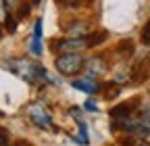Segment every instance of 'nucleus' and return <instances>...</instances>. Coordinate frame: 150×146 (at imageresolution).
I'll return each mask as SVG.
<instances>
[{
  "instance_id": "2eb2a0df",
  "label": "nucleus",
  "mask_w": 150,
  "mask_h": 146,
  "mask_svg": "<svg viewBox=\"0 0 150 146\" xmlns=\"http://www.w3.org/2000/svg\"><path fill=\"white\" fill-rule=\"evenodd\" d=\"M71 115H73V119H77V121H79V119H81V108L73 106V108H71Z\"/></svg>"
},
{
  "instance_id": "ddd939ff",
  "label": "nucleus",
  "mask_w": 150,
  "mask_h": 146,
  "mask_svg": "<svg viewBox=\"0 0 150 146\" xmlns=\"http://www.w3.org/2000/svg\"><path fill=\"white\" fill-rule=\"evenodd\" d=\"M0 146H8V138H6V132L0 127Z\"/></svg>"
},
{
  "instance_id": "1a4fd4ad",
  "label": "nucleus",
  "mask_w": 150,
  "mask_h": 146,
  "mask_svg": "<svg viewBox=\"0 0 150 146\" xmlns=\"http://www.w3.org/2000/svg\"><path fill=\"white\" fill-rule=\"evenodd\" d=\"M121 144L123 146H150L148 142H144V138H140V136H127V138H123L121 140Z\"/></svg>"
},
{
  "instance_id": "f3484780",
  "label": "nucleus",
  "mask_w": 150,
  "mask_h": 146,
  "mask_svg": "<svg viewBox=\"0 0 150 146\" xmlns=\"http://www.w3.org/2000/svg\"><path fill=\"white\" fill-rule=\"evenodd\" d=\"M15 146H29V144H25V142H19V144H15Z\"/></svg>"
},
{
  "instance_id": "a211bd4d",
  "label": "nucleus",
  "mask_w": 150,
  "mask_h": 146,
  "mask_svg": "<svg viewBox=\"0 0 150 146\" xmlns=\"http://www.w3.org/2000/svg\"><path fill=\"white\" fill-rule=\"evenodd\" d=\"M67 2H77V0H67Z\"/></svg>"
},
{
  "instance_id": "0eeeda50",
  "label": "nucleus",
  "mask_w": 150,
  "mask_h": 146,
  "mask_svg": "<svg viewBox=\"0 0 150 146\" xmlns=\"http://www.w3.org/2000/svg\"><path fill=\"white\" fill-rule=\"evenodd\" d=\"M86 69L92 73V75H102L104 69H106V65H104L102 57H94V59H90V61L86 63Z\"/></svg>"
},
{
  "instance_id": "7ed1b4c3",
  "label": "nucleus",
  "mask_w": 150,
  "mask_h": 146,
  "mask_svg": "<svg viewBox=\"0 0 150 146\" xmlns=\"http://www.w3.org/2000/svg\"><path fill=\"white\" fill-rule=\"evenodd\" d=\"M27 115H29V119H31L35 125H40L42 130H54L52 117H50V113L46 111V108H44L42 104H29Z\"/></svg>"
},
{
  "instance_id": "39448f33",
  "label": "nucleus",
  "mask_w": 150,
  "mask_h": 146,
  "mask_svg": "<svg viewBox=\"0 0 150 146\" xmlns=\"http://www.w3.org/2000/svg\"><path fill=\"white\" fill-rule=\"evenodd\" d=\"M31 52L35 57L42 54V19H38L33 25V38H31Z\"/></svg>"
},
{
  "instance_id": "dca6fc26",
  "label": "nucleus",
  "mask_w": 150,
  "mask_h": 146,
  "mask_svg": "<svg viewBox=\"0 0 150 146\" xmlns=\"http://www.w3.org/2000/svg\"><path fill=\"white\" fill-rule=\"evenodd\" d=\"M86 108H88V111H98V106L94 104L92 100H88V102H86Z\"/></svg>"
},
{
  "instance_id": "f8f14e48",
  "label": "nucleus",
  "mask_w": 150,
  "mask_h": 146,
  "mask_svg": "<svg viewBox=\"0 0 150 146\" xmlns=\"http://www.w3.org/2000/svg\"><path fill=\"white\" fill-rule=\"evenodd\" d=\"M8 11H6V0H0V21H6Z\"/></svg>"
},
{
  "instance_id": "9b49d317",
  "label": "nucleus",
  "mask_w": 150,
  "mask_h": 146,
  "mask_svg": "<svg viewBox=\"0 0 150 146\" xmlns=\"http://www.w3.org/2000/svg\"><path fill=\"white\" fill-rule=\"evenodd\" d=\"M142 42H144L146 46H150V23H146V27H144V31H142Z\"/></svg>"
},
{
  "instance_id": "20e7f679",
  "label": "nucleus",
  "mask_w": 150,
  "mask_h": 146,
  "mask_svg": "<svg viewBox=\"0 0 150 146\" xmlns=\"http://www.w3.org/2000/svg\"><path fill=\"white\" fill-rule=\"evenodd\" d=\"M54 48L61 50V52H79L83 48H90V44H88V38H71V40L56 42Z\"/></svg>"
},
{
  "instance_id": "6e6552de",
  "label": "nucleus",
  "mask_w": 150,
  "mask_h": 146,
  "mask_svg": "<svg viewBox=\"0 0 150 146\" xmlns=\"http://www.w3.org/2000/svg\"><path fill=\"white\" fill-rule=\"evenodd\" d=\"M138 104V100H131V102H123V104H119V106H115L110 111V115L112 117H129L131 113H134V106Z\"/></svg>"
},
{
  "instance_id": "423d86ee",
  "label": "nucleus",
  "mask_w": 150,
  "mask_h": 146,
  "mask_svg": "<svg viewBox=\"0 0 150 146\" xmlns=\"http://www.w3.org/2000/svg\"><path fill=\"white\" fill-rule=\"evenodd\" d=\"M73 86L77 88V90H83V92H88V94H94V92L98 90V84H96V79H94L92 75H90V77H83V79H75Z\"/></svg>"
},
{
  "instance_id": "9d476101",
  "label": "nucleus",
  "mask_w": 150,
  "mask_h": 146,
  "mask_svg": "<svg viewBox=\"0 0 150 146\" xmlns=\"http://www.w3.org/2000/svg\"><path fill=\"white\" fill-rule=\"evenodd\" d=\"M77 123H79V136L75 138V142H79V144H88V125L83 123V119H79Z\"/></svg>"
},
{
  "instance_id": "f257e3e1",
  "label": "nucleus",
  "mask_w": 150,
  "mask_h": 146,
  "mask_svg": "<svg viewBox=\"0 0 150 146\" xmlns=\"http://www.w3.org/2000/svg\"><path fill=\"white\" fill-rule=\"evenodd\" d=\"M11 71L15 73V75H19L21 79L29 82V84H33L38 79H48L46 69L40 63H33L29 59H15V61H11Z\"/></svg>"
},
{
  "instance_id": "4468645a",
  "label": "nucleus",
  "mask_w": 150,
  "mask_h": 146,
  "mask_svg": "<svg viewBox=\"0 0 150 146\" xmlns=\"http://www.w3.org/2000/svg\"><path fill=\"white\" fill-rule=\"evenodd\" d=\"M142 121H144V123H146V125L150 127V106H148V108H146V111L142 113Z\"/></svg>"
},
{
  "instance_id": "f03ea898",
  "label": "nucleus",
  "mask_w": 150,
  "mask_h": 146,
  "mask_svg": "<svg viewBox=\"0 0 150 146\" xmlns=\"http://www.w3.org/2000/svg\"><path fill=\"white\" fill-rule=\"evenodd\" d=\"M83 67H86V61L77 52H63L61 57L56 59V69H59L63 75H77Z\"/></svg>"
}]
</instances>
